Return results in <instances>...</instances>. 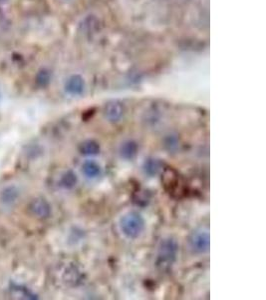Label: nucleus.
I'll return each instance as SVG.
<instances>
[{"mask_svg": "<svg viewBox=\"0 0 266 300\" xmlns=\"http://www.w3.org/2000/svg\"><path fill=\"white\" fill-rule=\"evenodd\" d=\"M124 115V106L118 101L107 104L105 108V116L111 122H118Z\"/></svg>", "mask_w": 266, "mask_h": 300, "instance_id": "obj_7", "label": "nucleus"}, {"mask_svg": "<svg viewBox=\"0 0 266 300\" xmlns=\"http://www.w3.org/2000/svg\"><path fill=\"white\" fill-rule=\"evenodd\" d=\"M146 222L141 213L129 211L119 220V230L122 235L129 240L139 238L145 230Z\"/></svg>", "mask_w": 266, "mask_h": 300, "instance_id": "obj_1", "label": "nucleus"}, {"mask_svg": "<svg viewBox=\"0 0 266 300\" xmlns=\"http://www.w3.org/2000/svg\"><path fill=\"white\" fill-rule=\"evenodd\" d=\"M177 251L178 246L176 240L173 238L162 239L157 252V265L162 269L170 268L177 259Z\"/></svg>", "mask_w": 266, "mask_h": 300, "instance_id": "obj_2", "label": "nucleus"}, {"mask_svg": "<svg viewBox=\"0 0 266 300\" xmlns=\"http://www.w3.org/2000/svg\"><path fill=\"white\" fill-rule=\"evenodd\" d=\"M189 246L196 253H207L210 248V236L207 230L200 229L195 231L188 240Z\"/></svg>", "mask_w": 266, "mask_h": 300, "instance_id": "obj_3", "label": "nucleus"}, {"mask_svg": "<svg viewBox=\"0 0 266 300\" xmlns=\"http://www.w3.org/2000/svg\"><path fill=\"white\" fill-rule=\"evenodd\" d=\"M49 79H50L49 73H47V71H41V72L38 74L37 82H38L40 85H46V84L49 82Z\"/></svg>", "mask_w": 266, "mask_h": 300, "instance_id": "obj_13", "label": "nucleus"}, {"mask_svg": "<svg viewBox=\"0 0 266 300\" xmlns=\"http://www.w3.org/2000/svg\"><path fill=\"white\" fill-rule=\"evenodd\" d=\"M4 1H6V0H0V2H4Z\"/></svg>", "mask_w": 266, "mask_h": 300, "instance_id": "obj_14", "label": "nucleus"}, {"mask_svg": "<svg viewBox=\"0 0 266 300\" xmlns=\"http://www.w3.org/2000/svg\"><path fill=\"white\" fill-rule=\"evenodd\" d=\"M85 89L84 79L80 75H72L68 78L65 84V90L74 96L81 95Z\"/></svg>", "mask_w": 266, "mask_h": 300, "instance_id": "obj_5", "label": "nucleus"}, {"mask_svg": "<svg viewBox=\"0 0 266 300\" xmlns=\"http://www.w3.org/2000/svg\"><path fill=\"white\" fill-rule=\"evenodd\" d=\"M77 181V175L72 170H68L61 176L60 185L65 189H72L76 186Z\"/></svg>", "mask_w": 266, "mask_h": 300, "instance_id": "obj_10", "label": "nucleus"}, {"mask_svg": "<svg viewBox=\"0 0 266 300\" xmlns=\"http://www.w3.org/2000/svg\"><path fill=\"white\" fill-rule=\"evenodd\" d=\"M100 145L94 141V140H87L84 141L81 145H80V152L83 155L86 156H95L98 155L100 153Z\"/></svg>", "mask_w": 266, "mask_h": 300, "instance_id": "obj_9", "label": "nucleus"}, {"mask_svg": "<svg viewBox=\"0 0 266 300\" xmlns=\"http://www.w3.org/2000/svg\"><path fill=\"white\" fill-rule=\"evenodd\" d=\"M18 196V192L17 190L14 188V187H7L3 190L2 192V201L4 203H12L15 201V199L17 198Z\"/></svg>", "mask_w": 266, "mask_h": 300, "instance_id": "obj_12", "label": "nucleus"}, {"mask_svg": "<svg viewBox=\"0 0 266 300\" xmlns=\"http://www.w3.org/2000/svg\"><path fill=\"white\" fill-rule=\"evenodd\" d=\"M143 169L146 174L149 176H155L161 169V162L155 158H148L144 162Z\"/></svg>", "mask_w": 266, "mask_h": 300, "instance_id": "obj_11", "label": "nucleus"}, {"mask_svg": "<svg viewBox=\"0 0 266 300\" xmlns=\"http://www.w3.org/2000/svg\"><path fill=\"white\" fill-rule=\"evenodd\" d=\"M81 171L84 176L88 179H96L102 174V167L101 165L92 159H88L84 161L81 165Z\"/></svg>", "mask_w": 266, "mask_h": 300, "instance_id": "obj_6", "label": "nucleus"}, {"mask_svg": "<svg viewBox=\"0 0 266 300\" xmlns=\"http://www.w3.org/2000/svg\"><path fill=\"white\" fill-rule=\"evenodd\" d=\"M31 213L37 218H47L50 215L51 208L48 202L43 198H36L31 201L29 206Z\"/></svg>", "mask_w": 266, "mask_h": 300, "instance_id": "obj_4", "label": "nucleus"}, {"mask_svg": "<svg viewBox=\"0 0 266 300\" xmlns=\"http://www.w3.org/2000/svg\"><path fill=\"white\" fill-rule=\"evenodd\" d=\"M138 152V145L133 140H127L121 144L119 153L121 158L125 160H132Z\"/></svg>", "mask_w": 266, "mask_h": 300, "instance_id": "obj_8", "label": "nucleus"}]
</instances>
